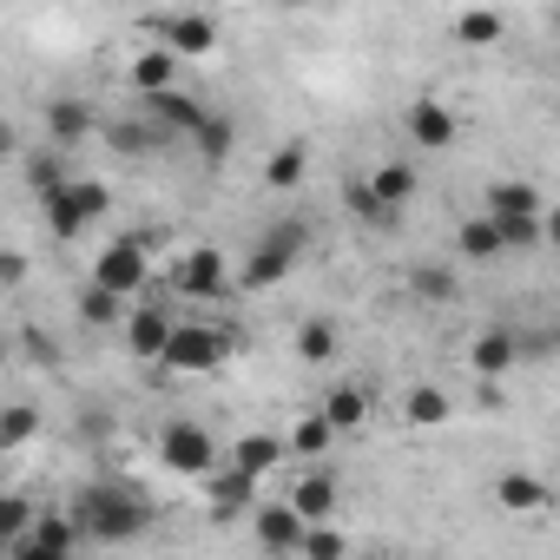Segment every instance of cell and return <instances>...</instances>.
<instances>
[{
	"instance_id": "6da1fadb",
	"label": "cell",
	"mask_w": 560,
	"mask_h": 560,
	"mask_svg": "<svg viewBox=\"0 0 560 560\" xmlns=\"http://www.w3.org/2000/svg\"><path fill=\"white\" fill-rule=\"evenodd\" d=\"M67 521L80 527V540H100V547H126L139 534H152L159 508L139 481H86L67 508Z\"/></svg>"
},
{
	"instance_id": "7a4b0ae2",
	"label": "cell",
	"mask_w": 560,
	"mask_h": 560,
	"mask_svg": "<svg viewBox=\"0 0 560 560\" xmlns=\"http://www.w3.org/2000/svg\"><path fill=\"white\" fill-rule=\"evenodd\" d=\"M224 357H231V337H224L218 324H205V317H178L172 337H165L159 376H211V370H224Z\"/></svg>"
},
{
	"instance_id": "3957f363",
	"label": "cell",
	"mask_w": 560,
	"mask_h": 560,
	"mask_svg": "<svg viewBox=\"0 0 560 560\" xmlns=\"http://www.w3.org/2000/svg\"><path fill=\"white\" fill-rule=\"evenodd\" d=\"M40 211H47V231L60 244H73V237H86V224H100L113 211V185L106 178H67V191H54Z\"/></svg>"
},
{
	"instance_id": "277c9868",
	"label": "cell",
	"mask_w": 560,
	"mask_h": 560,
	"mask_svg": "<svg viewBox=\"0 0 560 560\" xmlns=\"http://www.w3.org/2000/svg\"><path fill=\"white\" fill-rule=\"evenodd\" d=\"M145 277H152V244H145V237H119V244L100 250V264H93L86 284H100V291H113L119 304H132V298L145 291Z\"/></svg>"
},
{
	"instance_id": "5b68a950",
	"label": "cell",
	"mask_w": 560,
	"mask_h": 560,
	"mask_svg": "<svg viewBox=\"0 0 560 560\" xmlns=\"http://www.w3.org/2000/svg\"><path fill=\"white\" fill-rule=\"evenodd\" d=\"M159 462L172 468V475H211L218 468V442H211V429L205 422H191V416H172L165 429H159Z\"/></svg>"
},
{
	"instance_id": "8992f818",
	"label": "cell",
	"mask_w": 560,
	"mask_h": 560,
	"mask_svg": "<svg viewBox=\"0 0 560 560\" xmlns=\"http://www.w3.org/2000/svg\"><path fill=\"white\" fill-rule=\"evenodd\" d=\"M224 284H231V264H224V250H211V244H191V250L172 264V291L191 298V304L224 298Z\"/></svg>"
},
{
	"instance_id": "52a82bcc",
	"label": "cell",
	"mask_w": 560,
	"mask_h": 560,
	"mask_svg": "<svg viewBox=\"0 0 560 560\" xmlns=\"http://www.w3.org/2000/svg\"><path fill=\"white\" fill-rule=\"evenodd\" d=\"M139 113H145V119H152L165 139H191V132L205 126V113H211V106H205V100H191L185 86H172V93H152V100H139Z\"/></svg>"
},
{
	"instance_id": "ba28073f",
	"label": "cell",
	"mask_w": 560,
	"mask_h": 560,
	"mask_svg": "<svg viewBox=\"0 0 560 560\" xmlns=\"http://www.w3.org/2000/svg\"><path fill=\"white\" fill-rule=\"evenodd\" d=\"M172 324H178V317H172L165 304H126V324H119V330H126V350H132L139 363H159Z\"/></svg>"
},
{
	"instance_id": "9c48e42d",
	"label": "cell",
	"mask_w": 560,
	"mask_h": 560,
	"mask_svg": "<svg viewBox=\"0 0 560 560\" xmlns=\"http://www.w3.org/2000/svg\"><path fill=\"white\" fill-rule=\"evenodd\" d=\"M152 27H159V47H165L172 60L211 54V47H218V21H211V14H191V8H185V14H159Z\"/></svg>"
},
{
	"instance_id": "30bf717a",
	"label": "cell",
	"mask_w": 560,
	"mask_h": 560,
	"mask_svg": "<svg viewBox=\"0 0 560 560\" xmlns=\"http://www.w3.org/2000/svg\"><path fill=\"white\" fill-rule=\"evenodd\" d=\"M468 370H475L481 383H501L508 370H521V337H514L508 324L481 330V337H475V350H468Z\"/></svg>"
},
{
	"instance_id": "8fae6325",
	"label": "cell",
	"mask_w": 560,
	"mask_h": 560,
	"mask_svg": "<svg viewBox=\"0 0 560 560\" xmlns=\"http://www.w3.org/2000/svg\"><path fill=\"white\" fill-rule=\"evenodd\" d=\"M250 534H257V547H264V553L291 560V553H298V540H304V521H298L284 501H264V508L250 514Z\"/></svg>"
},
{
	"instance_id": "7c38bea8",
	"label": "cell",
	"mask_w": 560,
	"mask_h": 560,
	"mask_svg": "<svg viewBox=\"0 0 560 560\" xmlns=\"http://www.w3.org/2000/svg\"><path fill=\"white\" fill-rule=\"evenodd\" d=\"M93 106L80 100V93H54L47 100V132H54V152H67V145H86L93 139Z\"/></svg>"
},
{
	"instance_id": "4fadbf2b",
	"label": "cell",
	"mask_w": 560,
	"mask_h": 560,
	"mask_svg": "<svg viewBox=\"0 0 560 560\" xmlns=\"http://www.w3.org/2000/svg\"><path fill=\"white\" fill-rule=\"evenodd\" d=\"M455 106H442V100H416L409 106V139L422 145V152H448L455 145Z\"/></svg>"
},
{
	"instance_id": "5bb4252c",
	"label": "cell",
	"mask_w": 560,
	"mask_h": 560,
	"mask_svg": "<svg viewBox=\"0 0 560 560\" xmlns=\"http://www.w3.org/2000/svg\"><path fill=\"white\" fill-rule=\"evenodd\" d=\"M284 508H291L304 527H324V521L337 514V475H324V468H317V475H298V488H291Z\"/></svg>"
},
{
	"instance_id": "9a60e30c",
	"label": "cell",
	"mask_w": 560,
	"mask_h": 560,
	"mask_svg": "<svg viewBox=\"0 0 560 560\" xmlns=\"http://www.w3.org/2000/svg\"><path fill=\"white\" fill-rule=\"evenodd\" d=\"M363 185L376 191V205H383L389 218H402V211H409V198H416V165H409V159H383Z\"/></svg>"
},
{
	"instance_id": "2e32d148",
	"label": "cell",
	"mask_w": 560,
	"mask_h": 560,
	"mask_svg": "<svg viewBox=\"0 0 560 560\" xmlns=\"http://www.w3.org/2000/svg\"><path fill=\"white\" fill-rule=\"evenodd\" d=\"M481 218H547V198L527 178H501V185H488Z\"/></svg>"
},
{
	"instance_id": "e0dca14e",
	"label": "cell",
	"mask_w": 560,
	"mask_h": 560,
	"mask_svg": "<svg viewBox=\"0 0 560 560\" xmlns=\"http://www.w3.org/2000/svg\"><path fill=\"white\" fill-rule=\"evenodd\" d=\"M284 462H291V455H284V435H264V429L237 435V448H231V468L250 475V481H264L270 468H284Z\"/></svg>"
},
{
	"instance_id": "ac0fdd59",
	"label": "cell",
	"mask_w": 560,
	"mask_h": 560,
	"mask_svg": "<svg viewBox=\"0 0 560 560\" xmlns=\"http://www.w3.org/2000/svg\"><path fill=\"white\" fill-rule=\"evenodd\" d=\"M126 86H132L139 100L172 93V86H178V60H172L165 47H145V54H132V67H126Z\"/></svg>"
},
{
	"instance_id": "d6986e66",
	"label": "cell",
	"mask_w": 560,
	"mask_h": 560,
	"mask_svg": "<svg viewBox=\"0 0 560 560\" xmlns=\"http://www.w3.org/2000/svg\"><path fill=\"white\" fill-rule=\"evenodd\" d=\"M494 501L508 514H540L547 508V481L534 468H508V475H494Z\"/></svg>"
},
{
	"instance_id": "ffe728a7",
	"label": "cell",
	"mask_w": 560,
	"mask_h": 560,
	"mask_svg": "<svg viewBox=\"0 0 560 560\" xmlns=\"http://www.w3.org/2000/svg\"><path fill=\"white\" fill-rule=\"evenodd\" d=\"M409 291H416L422 304H455V298H462V277H455V264L416 257V264H409Z\"/></svg>"
},
{
	"instance_id": "44dd1931",
	"label": "cell",
	"mask_w": 560,
	"mask_h": 560,
	"mask_svg": "<svg viewBox=\"0 0 560 560\" xmlns=\"http://www.w3.org/2000/svg\"><path fill=\"white\" fill-rule=\"evenodd\" d=\"M304 178H311V145L304 139H284V145L264 159V185L270 191H298Z\"/></svg>"
},
{
	"instance_id": "7402d4cb",
	"label": "cell",
	"mask_w": 560,
	"mask_h": 560,
	"mask_svg": "<svg viewBox=\"0 0 560 560\" xmlns=\"http://www.w3.org/2000/svg\"><path fill=\"white\" fill-rule=\"evenodd\" d=\"M324 422H330V435H357L363 422H370V396L363 389H350V383H337L330 396H324V409H317Z\"/></svg>"
},
{
	"instance_id": "603a6c76",
	"label": "cell",
	"mask_w": 560,
	"mask_h": 560,
	"mask_svg": "<svg viewBox=\"0 0 560 560\" xmlns=\"http://www.w3.org/2000/svg\"><path fill=\"white\" fill-rule=\"evenodd\" d=\"M291 270H298V257H291V250H277V244H257V250L244 257V270H237V277H244V291H270V284H284Z\"/></svg>"
},
{
	"instance_id": "cb8c5ba5",
	"label": "cell",
	"mask_w": 560,
	"mask_h": 560,
	"mask_svg": "<svg viewBox=\"0 0 560 560\" xmlns=\"http://www.w3.org/2000/svg\"><path fill=\"white\" fill-rule=\"evenodd\" d=\"M455 416V402H448V389H435V383H416L409 396H402V422L409 429H442Z\"/></svg>"
},
{
	"instance_id": "d4e9b609",
	"label": "cell",
	"mask_w": 560,
	"mask_h": 560,
	"mask_svg": "<svg viewBox=\"0 0 560 560\" xmlns=\"http://www.w3.org/2000/svg\"><path fill=\"white\" fill-rule=\"evenodd\" d=\"M27 540L34 547H47V553H60V560H73L86 540H80V527L60 514V508H47V514H34V527H27Z\"/></svg>"
},
{
	"instance_id": "484cf974",
	"label": "cell",
	"mask_w": 560,
	"mask_h": 560,
	"mask_svg": "<svg viewBox=\"0 0 560 560\" xmlns=\"http://www.w3.org/2000/svg\"><path fill=\"white\" fill-rule=\"evenodd\" d=\"M231 145H237V126H231L224 113H205V126L191 132V159H205V165L218 172V165L231 159Z\"/></svg>"
},
{
	"instance_id": "4316f807",
	"label": "cell",
	"mask_w": 560,
	"mask_h": 560,
	"mask_svg": "<svg viewBox=\"0 0 560 560\" xmlns=\"http://www.w3.org/2000/svg\"><path fill=\"white\" fill-rule=\"evenodd\" d=\"M455 257H462V264H494V257H501V237H494V224H488L481 211L455 224Z\"/></svg>"
},
{
	"instance_id": "83f0119b",
	"label": "cell",
	"mask_w": 560,
	"mask_h": 560,
	"mask_svg": "<svg viewBox=\"0 0 560 560\" xmlns=\"http://www.w3.org/2000/svg\"><path fill=\"white\" fill-rule=\"evenodd\" d=\"M205 481H211V508H218V521L244 514V508H250V494H257V481H250V475H237V468H211Z\"/></svg>"
},
{
	"instance_id": "f1b7e54d",
	"label": "cell",
	"mask_w": 560,
	"mask_h": 560,
	"mask_svg": "<svg viewBox=\"0 0 560 560\" xmlns=\"http://www.w3.org/2000/svg\"><path fill=\"white\" fill-rule=\"evenodd\" d=\"M455 47H494L501 34H508V21L494 14V8H468V14H455Z\"/></svg>"
},
{
	"instance_id": "f546056e",
	"label": "cell",
	"mask_w": 560,
	"mask_h": 560,
	"mask_svg": "<svg viewBox=\"0 0 560 560\" xmlns=\"http://www.w3.org/2000/svg\"><path fill=\"white\" fill-rule=\"evenodd\" d=\"M21 172H27V191L47 205L54 191H67V159L60 152H34V159H21Z\"/></svg>"
},
{
	"instance_id": "4dcf8cb0",
	"label": "cell",
	"mask_w": 560,
	"mask_h": 560,
	"mask_svg": "<svg viewBox=\"0 0 560 560\" xmlns=\"http://www.w3.org/2000/svg\"><path fill=\"white\" fill-rule=\"evenodd\" d=\"M73 311H80L86 330H113V324H126V304H119L113 291H100V284H80V304H73Z\"/></svg>"
},
{
	"instance_id": "1f68e13d",
	"label": "cell",
	"mask_w": 560,
	"mask_h": 560,
	"mask_svg": "<svg viewBox=\"0 0 560 560\" xmlns=\"http://www.w3.org/2000/svg\"><path fill=\"white\" fill-rule=\"evenodd\" d=\"M330 422L324 416H298V429L284 435V455H298V462H317V455H330Z\"/></svg>"
},
{
	"instance_id": "d6a6232c",
	"label": "cell",
	"mask_w": 560,
	"mask_h": 560,
	"mask_svg": "<svg viewBox=\"0 0 560 560\" xmlns=\"http://www.w3.org/2000/svg\"><path fill=\"white\" fill-rule=\"evenodd\" d=\"M40 435V409L34 402H0V448H27Z\"/></svg>"
},
{
	"instance_id": "836d02e7",
	"label": "cell",
	"mask_w": 560,
	"mask_h": 560,
	"mask_svg": "<svg viewBox=\"0 0 560 560\" xmlns=\"http://www.w3.org/2000/svg\"><path fill=\"white\" fill-rule=\"evenodd\" d=\"M337 357V324L330 317H304L298 324V363H330Z\"/></svg>"
},
{
	"instance_id": "e575fe53",
	"label": "cell",
	"mask_w": 560,
	"mask_h": 560,
	"mask_svg": "<svg viewBox=\"0 0 560 560\" xmlns=\"http://www.w3.org/2000/svg\"><path fill=\"white\" fill-rule=\"evenodd\" d=\"M298 560H350V534L343 527H304V540H298Z\"/></svg>"
},
{
	"instance_id": "d590c367",
	"label": "cell",
	"mask_w": 560,
	"mask_h": 560,
	"mask_svg": "<svg viewBox=\"0 0 560 560\" xmlns=\"http://www.w3.org/2000/svg\"><path fill=\"white\" fill-rule=\"evenodd\" d=\"M34 514H40V508H34L27 494H14V488H8V494H0V547H14V540H27V527H34Z\"/></svg>"
},
{
	"instance_id": "8d00e7d4",
	"label": "cell",
	"mask_w": 560,
	"mask_h": 560,
	"mask_svg": "<svg viewBox=\"0 0 560 560\" xmlns=\"http://www.w3.org/2000/svg\"><path fill=\"white\" fill-rule=\"evenodd\" d=\"M488 224H494L501 250H534L547 237V218H488Z\"/></svg>"
},
{
	"instance_id": "74e56055",
	"label": "cell",
	"mask_w": 560,
	"mask_h": 560,
	"mask_svg": "<svg viewBox=\"0 0 560 560\" xmlns=\"http://www.w3.org/2000/svg\"><path fill=\"white\" fill-rule=\"evenodd\" d=\"M343 205H350V218H363V224H376V231H389V224H396V218L376 205V191H370L363 178H343Z\"/></svg>"
},
{
	"instance_id": "f35d334b",
	"label": "cell",
	"mask_w": 560,
	"mask_h": 560,
	"mask_svg": "<svg viewBox=\"0 0 560 560\" xmlns=\"http://www.w3.org/2000/svg\"><path fill=\"white\" fill-rule=\"evenodd\" d=\"M106 139H113V152H126V159H132V152L159 145L165 132H159V126H139V119H119V126H106Z\"/></svg>"
},
{
	"instance_id": "ab89813d",
	"label": "cell",
	"mask_w": 560,
	"mask_h": 560,
	"mask_svg": "<svg viewBox=\"0 0 560 560\" xmlns=\"http://www.w3.org/2000/svg\"><path fill=\"white\" fill-rule=\"evenodd\" d=\"M264 244H277V250L304 257V244H311V224H304V218H277V224L264 231Z\"/></svg>"
},
{
	"instance_id": "60d3db41",
	"label": "cell",
	"mask_w": 560,
	"mask_h": 560,
	"mask_svg": "<svg viewBox=\"0 0 560 560\" xmlns=\"http://www.w3.org/2000/svg\"><path fill=\"white\" fill-rule=\"evenodd\" d=\"M21 350H27V357H34L40 370H60V343H54L47 330H34V324H27V337H21Z\"/></svg>"
},
{
	"instance_id": "b9f144b4",
	"label": "cell",
	"mask_w": 560,
	"mask_h": 560,
	"mask_svg": "<svg viewBox=\"0 0 560 560\" xmlns=\"http://www.w3.org/2000/svg\"><path fill=\"white\" fill-rule=\"evenodd\" d=\"M27 277H34V264H27L21 250H8V244H0V291H21Z\"/></svg>"
},
{
	"instance_id": "7bdbcfd3",
	"label": "cell",
	"mask_w": 560,
	"mask_h": 560,
	"mask_svg": "<svg viewBox=\"0 0 560 560\" xmlns=\"http://www.w3.org/2000/svg\"><path fill=\"white\" fill-rule=\"evenodd\" d=\"M8 159H21V132H14V119H0V165Z\"/></svg>"
},
{
	"instance_id": "ee69618b",
	"label": "cell",
	"mask_w": 560,
	"mask_h": 560,
	"mask_svg": "<svg viewBox=\"0 0 560 560\" xmlns=\"http://www.w3.org/2000/svg\"><path fill=\"white\" fill-rule=\"evenodd\" d=\"M8 560H60V553H47V547H34V540H14Z\"/></svg>"
},
{
	"instance_id": "f6af8a7d",
	"label": "cell",
	"mask_w": 560,
	"mask_h": 560,
	"mask_svg": "<svg viewBox=\"0 0 560 560\" xmlns=\"http://www.w3.org/2000/svg\"><path fill=\"white\" fill-rule=\"evenodd\" d=\"M357 560H389V553H357Z\"/></svg>"
},
{
	"instance_id": "bcb514c9",
	"label": "cell",
	"mask_w": 560,
	"mask_h": 560,
	"mask_svg": "<svg viewBox=\"0 0 560 560\" xmlns=\"http://www.w3.org/2000/svg\"><path fill=\"white\" fill-rule=\"evenodd\" d=\"M0 363H8V337H0Z\"/></svg>"
},
{
	"instance_id": "7dc6e473",
	"label": "cell",
	"mask_w": 560,
	"mask_h": 560,
	"mask_svg": "<svg viewBox=\"0 0 560 560\" xmlns=\"http://www.w3.org/2000/svg\"><path fill=\"white\" fill-rule=\"evenodd\" d=\"M0 462H8V448H0Z\"/></svg>"
},
{
	"instance_id": "c3c4849f",
	"label": "cell",
	"mask_w": 560,
	"mask_h": 560,
	"mask_svg": "<svg viewBox=\"0 0 560 560\" xmlns=\"http://www.w3.org/2000/svg\"><path fill=\"white\" fill-rule=\"evenodd\" d=\"M416 560H429V553H416Z\"/></svg>"
},
{
	"instance_id": "681fc988",
	"label": "cell",
	"mask_w": 560,
	"mask_h": 560,
	"mask_svg": "<svg viewBox=\"0 0 560 560\" xmlns=\"http://www.w3.org/2000/svg\"><path fill=\"white\" fill-rule=\"evenodd\" d=\"M0 553H8V547H0Z\"/></svg>"
}]
</instances>
